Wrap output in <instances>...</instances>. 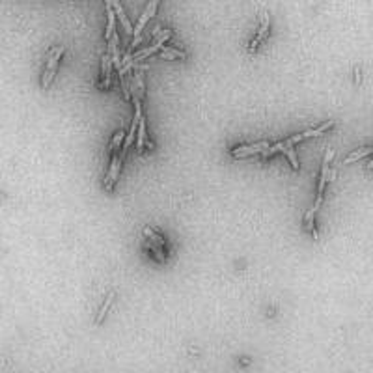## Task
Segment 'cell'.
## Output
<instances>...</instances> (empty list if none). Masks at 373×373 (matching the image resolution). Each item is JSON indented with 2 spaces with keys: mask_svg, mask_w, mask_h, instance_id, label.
<instances>
[{
  "mask_svg": "<svg viewBox=\"0 0 373 373\" xmlns=\"http://www.w3.org/2000/svg\"><path fill=\"white\" fill-rule=\"evenodd\" d=\"M170 38H172V30H162V32H159L153 38V43L149 45L148 49H144V51H140V53L137 54H127V56L123 58V64H127V62H142L144 58H148V56H151L153 53L160 51V49L164 47V43L168 41Z\"/></svg>",
  "mask_w": 373,
  "mask_h": 373,
  "instance_id": "cell-1",
  "label": "cell"
},
{
  "mask_svg": "<svg viewBox=\"0 0 373 373\" xmlns=\"http://www.w3.org/2000/svg\"><path fill=\"white\" fill-rule=\"evenodd\" d=\"M334 157V151L332 149H327L325 153V160H323V166H321V174H319V183H317V196H315V203L312 205V209L317 213L323 203V194H325V187L329 183V174H331V160Z\"/></svg>",
  "mask_w": 373,
  "mask_h": 373,
  "instance_id": "cell-2",
  "label": "cell"
},
{
  "mask_svg": "<svg viewBox=\"0 0 373 373\" xmlns=\"http://www.w3.org/2000/svg\"><path fill=\"white\" fill-rule=\"evenodd\" d=\"M159 2L160 0H149L148 2V8H146V11L142 13V17L138 19V22H137V26H135V30H133V43L129 45V54H131V51L138 45L140 41V34H142V30H144V26H146V22L155 15V11H157V6H159Z\"/></svg>",
  "mask_w": 373,
  "mask_h": 373,
  "instance_id": "cell-3",
  "label": "cell"
},
{
  "mask_svg": "<svg viewBox=\"0 0 373 373\" xmlns=\"http://www.w3.org/2000/svg\"><path fill=\"white\" fill-rule=\"evenodd\" d=\"M62 54H64V47H54L53 51L49 53V60H47V69H45V73H43V90H47L51 82H53L54 75H56V69H58V62H60V58H62Z\"/></svg>",
  "mask_w": 373,
  "mask_h": 373,
  "instance_id": "cell-4",
  "label": "cell"
},
{
  "mask_svg": "<svg viewBox=\"0 0 373 373\" xmlns=\"http://www.w3.org/2000/svg\"><path fill=\"white\" fill-rule=\"evenodd\" d=\"M123 157H125V153L119 149L116 151L114 155H112V160H110V166H108V174L107 177H105V189L108 192L114 189V185H116L118 177H119V172H121V164H123Z\"/></svg>",
  "mask_w": 373,
  "mask_h": 373,
  "instance_id": "cell-5",
  "label": "cell"
},
{
  "mask_svg": "<svg viewBox=\"0 0 373 373\" xmlns=\"http://www.w3.org/2000/svg\"><path fill=\"white\" fill-rule=\"evenodd\" d=\"M271 146V142H256V144H248V146H239L230 151V155L234 159H241V157H248V155H256L261 153L263 149H267Z\"/></svg>",
  "mask_w": 373,
  "mask_h": 373,
  "instance_id": "cell-6",
  "label": "cell"
},
{
  "mask_svg": "<svg viewBox=\"0 0 373 373\" xmlns=\"http://www.w3.org/2000/svg\"><path fill=\"white\" fill-rule=\"evenodd\" d=\"M269 26H271V19H269V13H267V10H261V26H259V32H257V36L252 39V43H250V53H254L256 51V47L259 45V43L263 41L267 38V34H269Z\"/></svg>",
  "mask_w": 373,
  "mask_h": 373,
  "instance_id": "cell-7",
  "label": "cell"
},
{
  "mask_svg": "<svg viewBox=\"0 0 373 373\" xmlns=\"http://www.w3.org/2000/svg\"><path fill=\"white\" fill-rule=\"evenodd\" d=\"M110 75H112V56L107 53L103 56V64H101V82H99L101 90L110 88Z\"/></svg>",
  "mask_w": 373,
  "mask_h": 373,
  "instance_id": "cell-8",
  "label": "cell"
},
{
  "mask_svg": "<svg viewBox=\"0 0 373 373\" xmlns=\"http://www.w3.org/2000/svg\"><path fill=\"white\" fill-rule=\"evenodd\" d=\"M137 149H138V153L140 151H144V149H153L155 146H153V142L151 140H148V137H146V119L142 118L140 119V123H138V135H137Z\"/></svg>",
  "mask_w": 373,
  "mask_h": 373,
  "instance_id": "cell-9",
  "label": "cell"
},
{
  "mask_svg": "<svg viewBox=\"0 0 373 373\" xmlns=\"http://www.w3.org/2000/svg\"><path fill=\"white\" fill-rule=\"evenodd\" d=\"M108 51H110V56H112V64L116 65V69L119 71L121 69V58H119V39H118V34L114 32L110 41H108Z\"/></svg>",
  "mask_w": 373,
  "mask_h": 373,
  "instance_id": "cell-10",
  "label": "cell"
},
{
  "mask_svg": "<svg viewBox=\"0 0 373 373\" xmlns=\"http://www.w3.org/2000/svg\"><path fill=\"white\" fill-rule=\"evenodd\" d=\"M110 2V6H112V10H114V13H116V17L121 21V24H123V28L127 30L129 34H133V26H131V22H129L127 19V15H125V11H123V8H121V2L119 0H108Z\"/></svg>",
  "mask_w": 373,
  "mask_h": 373,
  "instance_id": "cell-11",
  "label": "cell"
},
{
  "mask_svg": "<svg viewBox=\"0 0 373 373\" xmlns=\"http://www.w3.org/2000/svg\"><path fill=\"white\" fill-rule=\"evenodd\" d=\"M334 127V119H329V121H325L323 125H319V127H315V129H308V131H304V133H300L302 135V140H306V138H315V137H321L323 133H327L329 129Z\"/></svg>",
  "mask_w": 373,
  "mask_h": 373,
  "instance_id": "cell-12",
  "label": "cell"
},
{
  "mask_svg": "<svg viewBox=\"0 0 373 373\" xmlns=\"http://www.w3.org/2000/svg\"><path fill=\"white\" fill-rule=\"evenodd\" d=\"M114 298H116V291H108L107 298H105V302H103V306H101V310H99V314H97V317H96L97 325H101V323H103V319L107 317L108 310H110V306H112Z\"/></svg>",
  "mask_w": 373,
  "mask_h": 373,
  "instance_id": "cell-13",
  "label": "cell"
},
{
  "mask_svg": "<svg viewBox=\"0 0 373 373\" xmlns=\"http://www.w3.org/2000/svg\"><path fill=\"white\" fill-rule=\"evenodd\" d=\"M160 58H164V60H183V58H187V54L183 53V51H179V49H174V47H162L160 49V53H159Z\"/></svg>",
  "mask_w": 373,
  "mask_h": 373,
  "instance_id": "cell-14",
  "label": "cell"
},
{
  "mask_svg": "<svg viewBox=\"0 0 373 373\" xmlns=\"http://www.w3.org/2000/svg\"><path fill=\"white\" fill-rule=\"evenodd\" d=\"M125 137H127V133H125V131H118L116 135L112 137V142H110V146H108V155H114L116 151H119V149H121Z\"/></svg>",
  "mask_w": 373,
  "mask_h": 373,
  "instance_id": "cell-15",
  "label": "cell"
},
{
  "mask_svg": "<svg viewBox=\"0 0 373 373\" xmlns=\"http://www.w3.org/2000/svg\"><path fill=\"white\" fill-rule=\"evenodd\" d=\"M368 155H373V146H368V148H360V149H356V151H353L351 155L343 160V164L356 162V160H360L362 157H368Z\"/></svg>",
  "mask_w": 373,
  "mask_h": 373,
  "instance_id": "cell-16",
  "label": "cell"
},
{
  "mask_svg": "<svg viewBox=\"0 0 373 373\" xmlns=\"http://www.w3.org/2000/svg\"><path fill=\"white\" fill-rule=\"evenodd\" d=\"M304 228L317 239V230H315V211H314L312 207L304 213Z\"/></svg>",
  "mask_w": 373,
  "mask_h": 373,
  "instance_id": "cell-17",
  "label": "cell"
},
{
  "mask_svg": "<svg viewBox=\"0 0 373 373\" xmlns=\"http://www.w3.org/2000/svg\"><path fill=\"white\" fill-rule=\"evenodd\" d=\"M144 235H146V239H148L149 243H153V245H159L162 248H166V241L160 237L155 230H151V228H144Z\"/></svg>",
  "mask_w": 373,
  "mask_h": 373,
  "instance_id": "cell-18",
  "label": "cell"
},
{
  "mask_svg": "<svg viewBox=\"0 0 373 373\" xmlns=\"http://www.w3.org/2000/svg\"><path fill=\"white\" fill-rule=\"evenodd\" d=\"M149 246V250L153 252V256H155V259L159 261V263H164L166 261V254H164V248L159 245H153V243H148Z\"/></svg>",
  "mask_w": 373,
  "mask_h": 373,
  "instance_id": "cell-19",
  "label": "cell"
}]
</instances>
